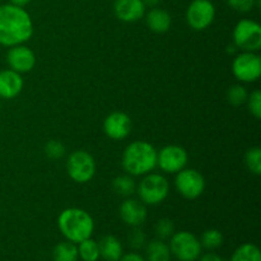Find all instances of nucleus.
Instances as JSON below:
<instances>
[{
    "label": "nucleus",
    "instance_id": "1",
    "mask_svg": "<svg viewBox=\"0 0 261 261\" xmlns=\"http://www.w3.org/2000/svg\"><path fill=\"white\" fill-rule=\"evenodd\" d=\"M32 35V18L24 8L10 3L0 5V45L7 47L22 45Z\"/></svg>",
    "mask_w": 261,
    "mask_h": 261
},
{
    "label": "nucleus",
    "instance_id": "2",
    "mask_svg": "<svg viewBox=\"0 0 261 261\" xmlns=\"http://www.w3.org/2000/svg\"><path fill=\"white\" fill-rule=\"evenodd\" d=\"M58 227L61 234L73 244L91 239L94 231V221L91 214L81 208H66L59 214Z\"/></svg>",
    "mask_w": 261,
    "mask_h": 261
},
{
    "label": "nucleus",
    "instance_id": "3",
    "mask_svg": "<svg viewBox=\"0 0 261 261\" xmlns=\"http://www.w3.org/2000/svg\"><path fill=\"white\" fill-rule=\"evenodd\" d=\"M157 152L144 140L133 142L122 153V168L130 176H144L157 167Z\"/></svg>",
    "mask_w": 261,
    "mask_h": 261
},
{
    "label": "nucleus",
    "instance_id": "4",
    "mask_svg": "<svg viewBox=\"0 0 261 261\" xmlns=\"http://www.w3.org/2000/svg\"><path fill=\"white\" fill-rule=\"evenodd\" d=\"M140 201L145 205H158L166 200L170 193L167 178L160 173H147L137 188Z\"/></svg>",
    "mask_w": 261,
    "mask_h": 261
},
{
    "label": "nucleus",
    "instance_id": "5",
    "mask_svg": "<svg viewBox=\"0 0 261 261\" xmlns=\"http://www.w3.org/2000/svg\"><path fill=\"white\" fill-rule=\"evenodd\" d=\"M96 161L84 149L74 150L66 161V171L74 182L87 184L96 175Z\"/></svg>",
    "mask_w": 261,
    "mask_h": 261
},
{
    "label": "nucleus",
    "instance_id": "6",
    "mask_svg": "<svg viewBox=\"0 0 261 261\" xmlns=\"http://www.w3.org/2000/svg\"><path fill=\"white\" fill-rule=\"evenodd\" d=\"M171 255L178 261H196L201 255V245L198 237L188 231L175 232L170 239Z\"/></svg>",
    "mask_w": 261,
    "mask_h": 261
},
{
    "label": "nucleus",
    "instance_id": "7",
    "mask_svg": "<svg viewBox=\"0 0 261 261\" xmlns=\"http://www.w3.org/2000/svg\"><path fill=\"white\" fill-rule=\"evenodd\" d=\"M233 43L241 51L257 53L261 48V25L252 19H241L233 28Z\"/></svg>",
    "mask_w": 261,
    "mask_h": 261
},
{
    "label": "nucleus",
    "instance_id": "8",
    "mask_svg": "<svg viewBox=\"0 0 261 261\" xmlns=\"http://www.w3.org/2000/svg\"><path fill=\"white\" fill-rule=\"evenodd\" d=\"M175 188L181 196L194 200L205 190V178L199 171L185 167L176 173Z\"/></svg>",
    "mask_w": 261,
    "mask_h": 261
},
{
    "label": "nucleus",
    "instance_id": "9",
    "mask_svg": "<svg viewBox=\"0 0 261 261\" xmlns=\"http://www.w3.org/2000/svg\"><path fill=\"white\" fill-rule=\"evenodd\" d=\"M232 73L234 78L244 83L256 82L261 75V58L256 53L242 51L233 59Z\"/></svg>",
    "mask_w": 261,
    "mask_h": 261
},
{
    "label": "nucleus",
    "instance_id": "10",
    "mask_svg": "<svg viewBox=\"0 0 261 261\" xmlns=\"http://www.w3.org/2000/svg\"><path fill=\"white\" fill-rule=\"evenodd\" d=\"M186 22L194 31H204L216 18V7L211 0H193L186 9Z\"/></svg>",
    "mask_w": 261,
    "mask_h": 261
},
{
    "label": "nucleus",
    "instance_id": "11",
    "mask_svg": "<svg viewBox=\"0 0 261 261\" xmlns=\"http://www.w3.org/2000/svg\"><path fill=\"white\" fill-rule=\"evenodd\" d=\"M189 154L180 145H166L157 152V166L165 173H177L188 165Z\"/></svg>",
    "mask_w": 261,
    "mask_h": 261
},
{
    "label": "nucleus",
    "instance_id": "12",
    "mask_svg": "<svg viewBox=\"0 0 261 261\" xmlns=\"http://www.w3.org/2000/svg\"><path fill=\"white\" fill-rule=\"evenodd\" d=\"M7 63L9 69L23 74L32 70L36 65V55L30 47L22 45H15L9 47L7 54Z\"/></svg>",
    "mask_w": 261,
    "mask_h": 261
},
{
    "label": "nucleus",
    "instance_id": "13",
    "mask_svg": "<svg viewBox=\"0 0 261 261\" xmlns=\"http://www.w3.org/2000/svg\"><path fill=\"white\" fill-rule=\"evenodd\" d=\"M132 119L121 111L111 112L103 121V132L110 139L122 140L132 132Z\"/></svg>",
    "mask_w": 261,
    "mask_h": 261
},
{
    "label": "nucleus",
    "instance_id": "14",
    "mask_svg": "<svg viewBox=\"0 0 261 261\" xmlns=\"http://www.w3.org/2000/svg\"><path fill=\"white\" fill-rule=\"evenodd\" d=\"M147 216L145 204L137 199L127 198L120 205V217L122 222L130 227H140L147 219Z\"/></svg>",
    "mask_w": 261,
    "mask_h": 261
},
{
    "label": "nucleus",
    "instance_id": "15",
    "mask_svg": "<svg viewBox=\"0 0 261 261\" xmlns=\"http://www.w3.org/2000/svg\"><path fill=\"white\" fill-rule=\"evenodd\" d=\"M145 5L143 0H115L114 13L116 18L126 23L137 22L145 14Z\"/></svg>",
    "mask_w": 261,
    "mask_h": 261
},
{
    "label": "nucleus",
    "instance_id": "16",
    "mask_svg": "<svg viewBox=\"0 0 261 261\" xmlns=\"http://www.w3.org/2000/svg\"><path fill=\"white\" fill-rule=\"evenodd\" d=\"M23 78L19 73L5 69L0 71V98L13 99L22 92Z\"/></svg>",
    "mask_w": 261,
    "mask_h": 261
},
{
    "label": "nucleus",
    "instance_id": "17",
    "mask_svg": "<svg viewBox=\"0 0 261 261\" xmlns=\"http://www.w3.org/2000/svg\"><path fill=\"white\" fill-rule=\"evenodd\" d=\"M144 15L148 28L154 33H166L172 24V18L170 13L162 8H152Z\"/></svg>",
    "mask_w": 261,
    "mask_h": 261
},
{
    "label": "nucleus",
    "instance_id": "18",
    "mask_svg": "<svg viewBox=\"0 0 261 261\" xmlns=\"http://www.w3.org/2000/svg\"><path fill=\"white\" fill-rule=\"evenodd\" d=\"M99 257L105 261H119L122 256V245L119 239L112 234L103 236L98 242Z\"/></svg>",
    "mask_w": 261,
    "mask_h": 261
},
{
    "label": "nucleus",
    "instance_id": "19",
    "mask_svg": "<svg viewBox=\"0 0 261 261\" xmlns=\"http://www.w3.org/2000/svg\"><path fill=\"white\" fill-rule=\"evenodd\" d=\"M145 260L147 261H171V251L168 245L160 239L145 245Z\"/></svg>",
    "mask_w": 261,
    "mask_h": 261
},
{
    "label": "nucleus",
    "instance_id": "20",
    "mask_svg": "<svg viewBox=\"0 0 261 261\" xmlns=\"http://www.w3.org/2000/svg\"><path fill=\"white\" fill-rule=\"evenodd\" d=\"M78 247L76 244L70 241H64L56 245L53 250L54 261H78Z\"/></svg>",
    "mask_w": 261,
    "mask_h": 261
},
{
    "label": "nucleus",
    "instance_id": "21",
    "mask_svg": "<svg viewBox=\"0 0 261 261\" xmlns=\"http://www.w3.org/2000/svg\"><path fill=\"white\" fill-rule=\"evenodd\" d=\"M112 190L116 195L129 198L137 191V184H135L133 176L130 175L117 176L112 181Z\"/></svg>",
    "mask_w": 261,
    "mask_h": 261
},
{
    "label": "nucleus",
    "instance_id": "22",
    "mask_svg": "<svg viewBox=\"0 0 261 261\" xmlns=\"http://www.w3.org/2000/svg\"><path fill=\"white\" fill-rule=\"evenodd\" d=\"M229 261H261V252L256 245L244 244L234 250Z\"/></svg>",
    "mask_w": 261,
    "mask_h": 261
},
{
    "label": "nucleus",
    "instance_id": "23",
    "mask_svg": "<svg viewBox=\"0 0 261 261\" xmlns=\"http://www.w3.org/2000/svg\"><path fill=\"white\" fill-rule=\"evenodd\" d=\"M79 259L83 261H97L99 259L98 242L92 239H87L78 244Z\"/></svg>",
    "mask_w": 261,
    "mask_h": 261
},
{
    "label": "nucleus",
    "instance_id": "24",
    "mask_svg": "<svg viewBox=\"0 0 261 261\" xmlns=\"http://www.w3.org/2000/svg\"><path fill=\"white\" fill-rule=\"evenodd\" d=\"M199 241H200L201 247L213 251L223 245V234L218 229H206L205 232H203Z\"/></svg>",
    "mask_w": 261,
    "mask_h": 261
},
{
    "label": "nucleus",
    "instance_id": "25",
    "mask_svg": "<svg viewBox=\"0 0 261 261\" xmlns=\"http://www.w3.org/2000/svg\"><path fill=\"white\" fill-rule=\"evenodd\" d=\"M245 165L254 175H261V148L252 147L245 154Z\"/></svg>",
    "mask_w": 261,
    "mask_h": 261
},
{
    "label": "nucleus",
    "instance_id": "26",
    "mask_svg": "<svg viewBox=\"0 0 261 261\" xmlns=\"http://www.w3.org/2000/svg\"><path fill=\"white\" fill-rule=\"evenodd\" d=\"M247 97H249V92L241 84H234L227 92V99L232 106H241L246 103Z\"/></svg>",
    "mask_w": 261,
    "mask_h": 261
},
{
    "label": "nucleus",
    "instance_id": "27",
    "mask_svg": "<svg viewBox=\"0 0 261 261\" xmlns=\"http://www.w3.org/2000/svg\"><path fill=\"white\" fill-rule=\"evenodd\" d=\"M154 232L157 239L166 241V240H170L171 236L175 233V226H173V222L168 218H162L155 223Z\"/></svg>",
    "mask_w": 261,
    "mask_h": 261
},
{
    "label": "nucleus",
    "instance_id": "28",
    "mask_svg": "<svg viewBox=\"0 0 261 261\" xmlns=\"http://www.w3.org/2000/svg\"><path fill=\"white\" fill-rule=\"evenodd\" d=\"M43 150H45V154L50 160H60V158H63L65 155V147H64V144L55 139L48 140L45 144Z\"/></svg>",
    "mask_w": 261,
    "mask_h": 261
},
{
    "label": "nucleus",
    "instance_id": "29",
    "mask_svg": "<svg viewBox=\"0 0 261 261\" xmlns=\"http://www.w3.org/2000/svg\"><path fill=\"white\" fill-rule=\"evenodd\" d=\"M246 103L249 106L250 114L259 120L261 117V92L259 89H255L249 94Z\"/></svg>",
    "mask_w": 261,
    "mask_h": 261
},
{
    "label": "nucleus",
    "instance_id": "30",
    "mask_svg": "<svg viewBox=\"0 0 261 261\" xmlns=\"http://www.w3.org/2000/svg\"><path fill=\"white\" fill-rule=\"evenodd\" d=\"M127 244L132 249L139 250L145 246V234L139 227H133L132 231L127 234Z\"/></svg>",
    "mask_w": 261,
    "mask_h": 261
},
{
    "label": "nucleus",
    "instance_id": "31",
    "mask_svg": "<svg viewBox=\"0 0 261 261\" xmlns=\"http://www.w3.org/2000/svg\"><path fill=\"white\" fill-rule=\"evenodd\" d=\"M227 5L239 13H249L256 5V0H226Z\"/></svg>",
    "mask_w": 261,
    "mask_h": 261
},
{
    "label": "nucleus",
    "instance_id": "32",
    "mask_svg": "<svg viewBox=\"0 0 261 261\" xmlns=\"http://www.w3.org/2000/svg\"><path fill=\"white\" fill-rule=\"evenodd\" d=\"M119 261H147L145 257H143L142 255H139L138 252H127V254H122V256L120 257Z\"/></svg>",
    "mask_w": 261,
    "mask_h": 261
},
{
    "label": "nucleus",
    "instance_id": "33",
    "mask_svg": "<svg viewBox=\"0 0 261 261\" xmlns=\"http://www.w3.org/2000/svg\"><path fill=\"white\" fill-rule=\"evenodd\" d=\"M199 261H226L223 257H221L219 255L214 254V252H208V254L203 255Z\"/></svg>",
    "mask_w": 261,
    "mask_h": 261
},
{
    "label": "nucleus",
    "instance_id": "34",
    "mask_svg": "<svg viewBox=\"0 0 261 261\" xmlns=\"http://www.w3.org/2000/svg\"><path fill=\"white\" fill-rule=\"evenodd\" d=\"M31 2H32V0H9L10 4L17 5V7H20V8H24L25 5L30 4Z\"/></svg>",
    "mask_w": 261,
    "mask_h": 261
},
{
    "label": "nucleus",
    "instance_id": "35",
    "mask_svg": "<svg viewBox=\"0 0 261 261\" xmlns=\"http://www.w3.org/2000/svg\"><path fill=\"white\" fill-rule=\"evenodd\" d=\"M161 2H162V0H143L145 7H149V8L158 7V5L161 4Z\"/></svg>",
    "mask_w": 261,
    "mask_h": 261
},
{
    "label": "nucleus",
    "instance_id": "36",
    "mask_svg": "<svg viewBox=\"0 0 261 261\" xmlns=\"http://www.w3.org/2000/svg\"><path fill=\"white\" fill-rule=\"evenodd\" d=\"M0 2H2V0H0Z\"/></svg>",
    "mask_w": 261,
    "mask_h": 261
},
{
    "label": "nucleus",
    "instance_id": "37",
    "mask_svg": "<svg viewBox=\"0 0 261 261\" xmlns=\"http://www.w3.org/2000/svg\"><path fill=\"white\" fill-rule=\"evenodd\" d=\"M177 261H178V260H177Z\"/></svg>",
    "mask_w": 261,
    "mask_h": 261
}]
</instances>
